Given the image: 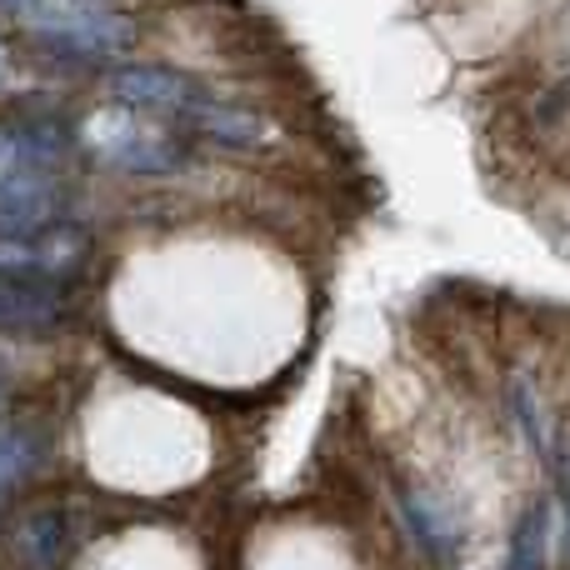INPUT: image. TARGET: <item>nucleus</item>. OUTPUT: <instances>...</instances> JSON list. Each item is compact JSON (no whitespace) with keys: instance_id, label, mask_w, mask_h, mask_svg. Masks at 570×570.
I'll return each mask as SVG.
<instances>
[{"instance_id":"obj_1","label":"nucleus","mask_w":570,"mask_h":570,"mask_svg":"<svg viewBox=\"0 0 570 570\" xmlns=\"http://www.w3.org/2000/svg\"><path fill=\"white\" fill-rule=\"evenodd\" d=\"M136 46V20L116 16V10H80V16L50 20V26H30V50L56 70H90L106 60L126 56Z\"/></svg>"},{"instance_id":"obj_2","label":"nucleus","mask_w":570,"mask_h":570,"mask_svg":"<svg viewBox=\"0 0 570 570\" xmlns=\"http://www.w3.org/2000/svg\"><path fill=\"white\" fill-rule=\"evenodd\" d=\"M190 136H176V130L146 126L130 110H116V116L96 120L90 130V150H96L100 166L120 170V176H176L190 160Z\"/></svg>"},{"instance_id":"obj_3","label":"nucleus","mask_w":570,"mask_h":570,"mask_svg":"<svg viewBox=\"0 0 570 570\" xmlns=\"http://www.w3.org/2000/svg\"><path fill=\"white\" fill-rule=\"evenodd\" d=\"M106 96L116 100V110H130V116H176L190 120L200 106L210 100V90L200 86L196 76L170 66H120L106 76Z\"/></svg>"},{"instance_id":"obj_4","label":"nucleus","mask_w":570,"mask_h":570,"mask_svg":"<svg viewBox=\"0 0 570 570\" xmlns=\"http://www.w3.org/2000/svg\"><path fill=\"white\" fill-rule=\"evenodd\" d=\"M90 261V236L80 226H50L36 236H0V276L70 285Z\"/></svg>"},{"instance_id":"obj_5","label":"nucleus","mask_w":570,"mask_h":570,"mask_svg":"<svg viewBox=\"0 0 570 570\" xmlns=\"http://www.w3.org/2000/svg\"><path fill=\"white\" fill-rule=\"evenodd\" d=\"M66 220V186L50 170H16L0 180V236H36Z\"/></svg>"},{"instance_id":"obj_6","label":"nucleus","mask_w":570,"mask_h":570,"mask_svg":"<svg viewBox=\"0 0 570 570\" xmlns=\"http://www.w3.org/2000/svg\"><path fill=\"white\" fill-rule=\"evenodd\" d=\"M66 315H70V285L0 276V331L6 335L56 331Z\"/></svg>"},{"instance_id":"obj_7","label":"nucleus","mask_w":570,"mask_h":570,"mask_svg":"<svg viewBox=\"0 0 570 570\" xmlns=\"http://www.w3.org/2000/svg\"><path fill=\"white\" fill-rule=\"evenodd\" d=\"M16 561L26 570H60L76 551V515L66 505H36L16 521Z\"/></svg>"},{"instance_id":"obj_8","label":"nucleus","mask_w":570,"mask_h":570,"mask_svg":"<svg viewBox=\"0 0 570 570\" xmlns=\"http://www.w3.org/2000/svg\"><path fill=\"white\" fill-rule=\"evenodd\" d=\"M50 455V435L36 421H0V495H10L20 481L46 465Z\"/></svg>"},{"instance_id":"obj_9","label":"nucleus","mask_w":570,"mask_h":570,"mask_svg":"<svg viewBox=\"0 0 570 570\" xmlns=\"http://www.w3.org/2000/svg\"><path fill=\"white\" fill-rule=\"evenodd\" d=\"M6 140L20 150V156H26L30 170H50V166H60V160L70 156L76 130H70L60 116H50V110H30V116L16 120V130H10Z\"/></svg>"},{"instance_id":"obj_10","label":"nucleus","mask_w":570,"mask_h":570,"mask_svg":"<svg viewBox=\"0 0 570 570\" xmlns=\"http://www.w3.org/2000/svg\"><path fill=\"white\" fill-rule=\"evenodd\" d=\"M180 126H186V136L210 140V146H220V150H250L261 140V120L250 116L246 106H230V100H216V96L190 120H180Z\"/></svg>"},{"instance_id":"obj_11","label":"nucleus","mask_w":570,"mask_h":570,"mask_svg":"<svg viewBox=\"0 0 570 570\" xmlns=\"http://www.w3.org/2000/svg\"><path fill=\"white\" fill-rule=\"evenodd\" d=\"M546 546H551V505L535 501L531 511L521 515V525H515L505 570H546Z\"/></svg>"},{"instance_id":"obj_12","label":"nucleus","mask_w":570,"mask_h":570,"mask_svg":"<svg viewBox=\"0 0 570 570\" xmlns=\"http://www.w3.org/2000/svg\"><path fill=\"white\" fill-rule=\"evenodd\" d=\"M401 515H405V525H411V535L421 541V551H435V556L451 551V525H445L441 505H431L421 491L401 495Z\"/></svg>"},{"instance_id":"obj_13","label":"nucleus","mask_w":570,"mask_h":570,"mask_svg":"<svg viewBox=\"0 0 570 570\" xmlns=\"http://www.w3.org/2000/svg\"><path fill=\"white\" fill-rule=\"evenodd\" d=\"M0 10L30 20V26H50V20H66V16L90 10V0H0Z\"/></svg>"},{"instance_id":"obj_14","label":"nucleus","mask_w":570,"mask_h":570,"mask_svg":"<svg viewBox=\"0 0 570 570\" xmlns=\"http://www.w3.org/2000/svg\"><path fill=\"white\" fill-rule=\"evenodd\" d=\"M0 411H6V371H0Z\"/></svg>"},{"instance_id":"obj_15","label":"nucleus","mask_w":570,"mask_h":570,"mask_svg":"<svg viewBox=\"0 0 570 570\" xmlns=\"http://www.w3.org/2000/svg\"><path fill=\"white\" fill-rule=\"evenodd\" d=\"M6 150H10V140H6V136H0V160H6Z\"/></svg>"}]
</instances>
